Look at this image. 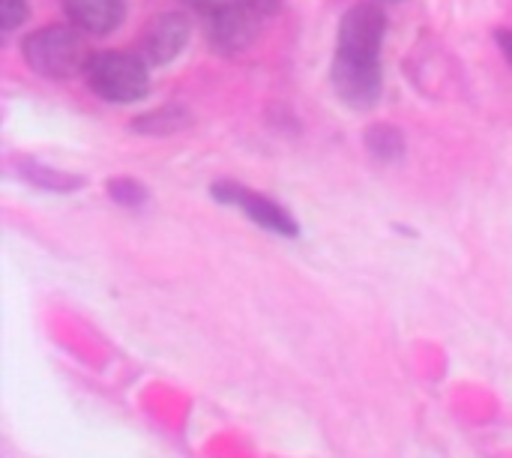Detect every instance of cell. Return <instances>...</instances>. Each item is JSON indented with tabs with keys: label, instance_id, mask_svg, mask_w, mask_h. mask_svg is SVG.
I'll use <instances>...</instances> for the list:
<instances>
[{
	"label": "cell",
	"instance_id": "5",
	"mask_svg": "<svg viewBox=\"0 0 512 458\" xmlns=\"http://www.w3.org/2000/svg\"><path fill=\"white\" fill-rule=\"evenodd\" d=\"M330 78L336 96L351 108H369L381 96V60L336 54Z\"/></svg>",
	"mask_w": 512,
	"mask_h": 458
},
{
	"label": "cell",
	"instance_id": "8",
	"mask_svg": "<svg viewBox=\"0 0 512 458\" xmlns=\"http://www.w3.org/2000/svg\"><path fill=\"white\" fill-rule=\"evenodd\" d=\"M60 6L69 15L72 27L93 33V36H105L117 30L126 15L123 0H60Z\"/></svg>",
	"mask_w": 512,
	"mask_h": 458
},
{
	"label": "cell",
	"instance_id": "11",
	"mask_svg": "<svg viewBox=\"0 0 512 458\" xmlns=\"http://www.w3.org/2000/svg\"><path fill=\"white\" fill-rule=\"evenodd\" d=\"M186 123H189V114H186L183 108L171 105V108H159V111H153V114L135 120L132 126H135L138 132H159V135H165V132L183 129Z\"/></svg>",
	"mask_w": 512,
	"mask_h": 458
},
{
	"label": "cell",
	"instance_id": "12",
	"mask_svg": "<svg viewBox=\"0 0 512 458\" xmlns=\"http://www.w3.org/2000/svg\"><path fill=\"white\" fill-rule=\"evenodd\" d=\"M108 195L123 207H141L147 201V189L132 177H114L108 183Z\"/></svg>",
	"mask_w": 512,
	"mask_h": 458
},
{
	"label": "cell",
	"instance_id": "3",
	"mask_svg": "<svg viewBox=\"0 0 512 458\" xmlns=\"http://www.w3.org/2000/svg\"><path fill=\"white\" fill-rule=\"evenodd\" d=\"M87 87L105 102H138L150 90L144 57L135 51H102L90 57L84 72Z\"/></svg>",
	"mask_w": 512,
	"mask_h": 458
},
{
	"label": "cell",
	"instance_id": "4",
	"mask_svg": "<svg viewBox=\"0 0 512 458\" xmlns=\"http://www.w3.org/2000/svg\"><path fill=\"white\" fill-rule=\"evenodd\" d=\"M387 33V15L375 3H357L345 12L339 24V48L336 54L381 60V45Z\"/></svg>",
	"mask_w": 512,
	"mask_h": 458
},
{
	"label": "cell",
	"instance_id": "15",
	"mask_svg": "<svg viewBox=\"0 0 512 458\" xmlns=\"http://www.w3.org/2000/svg\"><path fill=\"white\" fill-rule=\"evenodd\" d=\"M246 3H252L261 15H270V12H276V6H279V0H246Z\"/></svg>",
	"mask_w": 512,
	"mask_h": 458
},
{
	"label": "cell",
	"instance_id": "1",
	"mask_svg": "<svg viewBox=\"0 0 512 458\" xmlns=\"http://www.w3.org/2000/svg\"><path fill=\"white\" fill-rule=\"evenodd\" d=\"M21 48H24V60L30 63V69L45 78H72L78 72H87L90 57H93L81 33L63 24L33 30Z\"/></svg>",
	"mask_w": 512,
	"mask_h": 458
},
{
	"label": "cell",
	"instance_id": "10",
	"mask_svg": "<svg viewBox=\"0 0 512 458\" xmlns=\"http://www.w3.org/2000/svg\"><path fill=\"white\" fill-rule=\"evenodd\" d=\"M366 147H369V153H372L375 159L390 162V159H399V156H402L405 138H402V132H399L396 126H372V129L366 132Z\"/></svg>",
	"mask_w": 512,
	"mask_h": 458
},
{
	"label": "cell",
	"instance_id": "14",
	"mask_svg": "<svg viewBox=\"0 0 512 458\" xmlns=\"http://www.w3.org/2000/svg\"><path fill=\"white\" fill-rule=\"evenodd\" d=\"M495 39H498V45H501L504 57L510 60V66H512V30H495Z\"/></svg>",
	"mask_w": 512,
	"mask_h": 458
},
{
	"label": "cell",
	"instance_id": "2",
	"mask_svg": "<svg viewBox=\"0 0 512 458\" xmlns=\"http://www.w3.org/2000/svg\"><path fill=\"white\" fill-rule=\"evenodd\" d=\"M189 6L207 30V39L222 54H237L252 45L258 33V21L264 18L246 0H180Z\"/></svg>",
	"mask_w": 512,
	"mask_h": 458
},
{
	"label": "cell",
	"instance_id": "7",
	"mask_svg": "<svg viewBox=\"0 0 512 458\" xmlns=\"http://www.w3.org/2000/svg\"><path fill=\"white\" fill-rule=\"evenodd\" d=\"M189 18L183 12H162L150 21L138 42V54L147 66H165L171 63L189 42Z\"/></svg>",
	"mask_w": 512,
	"mask_h": 458
},
{
	"label": "cell",
	"instance_id": "6",
	"mask_svg": "<svg viewBox=\"0 0 512 458\" xmlns=\"http://www.w3.org/2000/svg\"><path fill=\"white\" fill-rule=\"evenodd\" d=\"M213 198L219 201V204H231V207H240L255 225H261V228H267V231H276V234H282V237H297V219L288 213V210H282L273 198H267V195H258V192H252V189H246V186H237V183H231V180H222V183H216L213 189Z\"/></svg>",
	"mask_w": 512,
	"mask_h": 458
},
{
	"label": "cell",
	"instance_id": "13",
	"mask_svg": "<svg viewBox=\"0 0 512 458\" xmlns=\"http://www.w3.org/2000/svg\"><path fill=\"white\" fill-rule=\"evenodd\" d=\"M27 18V0H0V30L12 33Z\"/></svg>",
	"mask_w": 512,
	"mask_h": 458
},
{
	"label": "cell",
	"instance_id": "9",
	"mask_svg": "<svg viewBox=\"0 0 512 458\" xmlns=\"http://www.w3.org/2000/svg\"><path fill=\"white\" fill-rule=\"evenodd\" d=\"M18 171L27 183L39 186V189H51V192H72V189H81L84 180L81 177H72V174H63V171H54V168H45L39 162H30V159H21L18 162Z\"/></svg>",
	"mask_w": 512,
	"mask_h": 458
}]
</instances>
